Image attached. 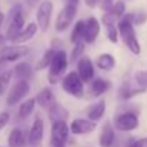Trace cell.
Here are the masks:
<instances>
[{"mask_svg": "<svg viewBox=\"0 0 147 147\" xmlns=\"http://www.w3.org/2000/svg\"><path fill=\"white\" fill-rule=\"evenodd\" d=\"M61 89L71 97L82 98L84 96V83L77 74V71H70L63 77Z\"/></svg>", "mask_w": 147, "mask_h": 147, "instance_id": "cell-1", "label": "cell"}, {"mask_svg": "<svg viewBox=\"0 0 147 147\" xmlns=\"http://www.w3.org/2000/svg\"><path fill=\"white\" fill-rule=\"evenodd\" d=\"M69 64V56L64 50H57L49 67V82L51 84H57L60 76L66 71Z\"/></svg>", "mask_w": 147, "mask_h": 147, "instance_id": "cell-2", "label": "cell"}, {"mask_svg": "<svg viewBox=\"0 0 147 147\" xmlns=\"http://www.w3.org/2000/svg\"><path fill=\"white\" fill-rule=\"evenodd\" d=\"M23 29H24V14H23L22 6L17 4V6H14L10 10L9 26H7V32H6V39L11 42Z\"/></svg>", "mask_w": 147, "mask_h": 147, "instance_id": "cell-3", "label": "cell"}, {"mask_svg": "<svg viewBox=\"0 0 147 147\" xmlns=\"http://www.w3.org/2000/svg\"><path fill=\"white\" fill-rule=\"evenodd\" d=\"M30 93V84L27 80H17L9 90L6 96V104L7 106H16L19 104L23 98Z\"/></svg>", "mask_w": 147, "mask_h": 147, "instance_id": "cell-4", "label": "cell"}, {"mask_svg": "<svg viewBox=\"0 0 147 147\" xmlns=\"http://www.w3.org/2000/svg\"><path fill=\"white\" fill-rule=\"evenodd\" d=\"M53 1L51 0H43L36 11V23L39 26L40 32H47L50 26V20H51V14H53Z\"/></svg>", "mask_w": 147, "mask_h": 147, "instance_id": "cell-5", "label": "cell"}, {"mask_svg": "<svg viewBox=\"0 0 147 147\" xmlns=\"http://www.w3.org/2000/svg\"><path fill=\"white\" fill-rule=\"evenodd\" d=\"M139 117L134 111H124L114 117V127L120 131H133L139 127Z\"/></svg>", "mask_w": 147, "mask_h": 147, "instance_id": "cell-6", "label": "cell"}, {"mask_svg": "<svg viewBox=\"0 0 147 147\" xmlns=\"http://www.w3.org/2000/svg\"><path fill=\"white\" fill-rule=\"evenodd\" d=\"M76 14H77V7L70 6V4H66L60 10V13H59V16L56 19V26H54L56 32H59V33L66 32L70 27V24L73 23Z\"/></svg>", "mask_w": 147, "mask_h": 147, "instance_id": "cell-7", "label": "cell"}, {"mask_svg": "<svg viewBox=\"0 0 147 147\" xmlns=\"http://www.w3.org/2000/svg\"><path fill=\"white\" fill-rule=\"evenodd\" d=\"M29 54V47L22 45H13V46H4L0 49V64L4 61L13 63L17 61Z\"/></svg>", "mask_w": 147, "mask_h": 147, "instance_id": "cell-8", "label": "cell"}, {"mask_svg": "<svg viewBox=\"0 0 147 147\" xmlns=\"http://www.w3.org/2000/svg\"><path fill=\"white\" fill-rule=\"evenodd\" d=\"M119 34L121 36L123 42L127 43L133 39H136V32H134V24H133V14H124L117 24Z\"/></svg>", "mask_w": 147, "mask_h": 147, "instance_id": "cell-9", "label": "cell"}, {"mask_svg": "<svg viewBox=\"0 0 147 147\" xmlns=\"http://www.w3.org/2000/svg\"><path fill=\"white\" fill-rule=\"evenodd\" d=\"M43 136H45V121L43 119L36 114V119L33 120V124L29 130V136H27V143L30 146H37L42 143L43 140Z\"/></svg>", "mask_w": 147, "mask_h": 147, "instance_id": "cell-10", "label": "cell"}, {"mask_svg": "<svg viewBox=\"0 0 147 147\" xmlns=\"http://www.w3.org/2000/svg\"><path fill=\"white\" fill-rule=\"evenodd\" d=\"M70 133L74 136H83V134H89L93 133L97 127L96 121H92L89 119H74L70 123Z\"/></svg>", "mask_w": 147, "mask_h": 147, "instance_id": "cell-11", "label": "cell"}, {"mask_svg": "<svg viewBox=\"0 0 147 147\" xmlns=\"http://www.w3.org/2000/svg\"><path fill=\"white\" fill-rule=\"evenodd\" d=\"M77 74L80 76L83 83H92V80L94 77V66L89 57L83 56L77 61Z\"/></svg>", "mask_w": 147, "mask_h": 147, "instance_id": "cell-12", "label": "cell"}, {"mask_svg": "<svg viewBox=\"0 0 147 147\" xmlns=\"http://www.w3.org/2000/svg\"><path fill=\"white\" fill-rule=\"evenodd\" d=\"M98 34H100V22L97 17L90 16L86 20V32H84V43H94L97 40Z\"/></svg>", "mask_w": 147, "mask_h": 147, "instance_id": "cell-13", "label": "cell"}, {"mask_svg": "<svg viewBox=\"0 0 147 147\" xmlns=\"http://www.w3.org/2000/svg\"><path fill=\"white\" fill-rule=\"evenodd\" d=\"M37 30H39L37 23H36V22H30V23L11 40V43H13V45H24V43H27L29 40H32V39L36 36Z\"/></svg>", "mask_w": 147, "mask_h": 147, "instance_id": "cell-14", "label": "cell"}, {"mask_svg": "<svg viewBox=\"0 0 147 147\" xmlns=\"http://www.w3.org/2000/svg\"><path fill=\"white\" fill-rule=\"evenodd\" d=\"M69 134H70V127L66 123V120L54 121L51 124V139H56V140L66 143L69 139Z\"/></svg>", "mask_w": 147, "mask_h": 147, "instance_id": "cell-15", "label": "cell"}, {"mask_svg": "<svg viewBox=\"0 0 147 147\" xmlns=\"http://www.w3.org/2000/svg\"><path fill=\"white\" fill-rule=\"evenodd\" d=\"M116 140V134H114V129L111 127V124L107 121L104 123L100 136H98V146L100 147H111L114 144Z\"/></svg>", "mask_w": 147, "mask_h": 147, "instance_id": "cell-16", "label": "cell"}, {"mask_svg": "<svg viewBox=\"0 0 147 147\" xmlns=\"http://www.w3.org/2000/svg\"><path fill=\"white\" fill-rule=\"evenodd\" d=\"M36 103H37L42 109H47V110H49L50 107L56 103V98H54V94H53L51 89H50V87L42 89V90L36 94Z\"/></svg>", "mask_w": 147, "mask_h": 147, "instance_id": "cell-17", "label": "cell"}, {"mask_svg": "<svg viewBox=\"0 0 147 147\" xmlns=\"http://www.w3.org/2000/svg\"><path fill=\"white\" fill-rule=\"evenodd\" d=\"M106 107H107L106 106V100H98L97 103H94L93 106L89 107V110H87V119L97 123L100 119H103V116L106 113Z\"/></svg>", "mask_w": 147, "mask_h": 147, "instance_id": "cell-18", "label": "cell"}, {"mask_svg": "<svg viewBox=\"0 0 147 147\" xmlns=\"http://www.w3.org/2000/svg\"><path fill=\"white\" fill-rule=\"evenodd\" d=\"M7 144L9 147H24L26 144V134L23 133L22 129L16 127L10 131L9 139H7Z\"/></svg>", "mask_w": 147, "mask_h": 147, "instance_id": "cell-19", "label": "cell"}, {"mask_svg": "<svg viewBox=\"0 0 147 147\" xmlns=\"http://www.w3.org/2000/svg\"><path fill=\"white\" fill-rule=\"evenodd\" d=\"M96 66H97L100 70L110 71L116 66V59L110 53H101V54H98L97 59H96Z\"/></svg>", "mask_w": 147, "mask_h": 147, "instance_id": "cell-20", "label": "cell"}, {"mask_svg": "<svg viewBox=\"0 0 147 147\" xmlns=\"http://www.w3.org/2000/svg\"><path fill=\"white\" fill-rule=\"evenodd\" d=\"M84 32H86V20H77L71 30L70 42L73 45H76L79 42H84Z\"/></svg>", "mask_w": 147, "mask_h": 147, "instance_id": "cell-21", "label": "cell"}, {"mask_svg": "<svg viewBox=\"0 0 147 147\" xmlns=\"http://www.w3.org/2000/svg\"><path fill=\"white\" fill-rule=\"evenodd\" d=\"M67 117H69V111L59 103H54L49 109V119L51 120V123L60 121V120H66Z\"/></svg>", "mask_w": 147, "mask_h": 147, "instance_id": "cell-22", "label": "cell"}, {"mask_svg": "<svg viewBox=\"0 0 147 147\" xmlns=\"http://www.w3.org/2000/svg\"><path fill=\"white\" fill-rule=\"evenodd\" d=\"M32 73H33V69L30 67L29 63H24V61L17 63L13 69V74L16 76L17 80H29Z\"/></svg>", "mask_w": 147, "mask_h": 147, "instance_id": "cell-23", "label": "cell"}, {"mask_svg": "<svg viewBox=\"0 0 147 147\" xmlns=\"http://www.w3.org/2000/svg\"><path fill=\"white\" fill-rule=\"evenodd\" d=\"M110 89V83L107 82V80H104V79H93L92 80V86H90V92H92V94L93 96H101V94H104L107 90Z\"/></svg>", "mask_w": 147, "mask_h": 147, "instance_id": "cell-24", "label": "cell"}, {"mask_svg": "<svg viewBox=\"0 0 147 147\" xmlns=\"http://www.w3.org/2000/svg\"><path fill=\"white\" fill-rule=\"evenodd\" d=\"M54 54H56V50H53V49L46 50V51L43 53V56L37 60V63H36V66H34V70H36V71H42V70L50 67V63H51Z\"/></svg>", "mask_w": 147, "mask_h": 147, "instance_id": "cell-25", "label": "cell"}, {"mask_svg": "<svg viewBox=\"0 0 147 147\" xmlns=\"http://www.w3.org/2000/svg\"><path fill=\"white\" fill-rule=\"evenodd\" d=\"M36 97H30L27 98V100H24L22 104H20V107H19V116L22 117V119H27L33 111H34V107H36Z\"/></svg>", "mask_w": 147, "mask_h": 147, "instance_id": "cell-26", "label": "cell"}, {"mask_svg": "<svg viewBox=\"0 0 147 147\" xmlns=\"http://www.w3.org/2000/svg\"><path fill=\"white\" fill-rule=\"evenodd\" d=\"M144 92H146V89H143V87H131V86L126 84V86H123V87L120 89L119 96L121 98H124V100H129V98L134 97V96H137V94H142V93H144Z\"/></svg>", "mask_w": 147, "mask_h": 147, "instance_id": "cell-27", "label": "cell"}, {"mask_svg": "<svg viewBox=\"0 0 147 147\" xmlns=\"http://www.w3.org/2000/svg\"><path fill=\"white\" fill-rule=\"evenodd\" d=\"M11 76H13V70H6V71L0 73V96L6 94V92L9 90Z\"/></svg>", "mask_w": 147, "mask_h": 147, "instance_id": "cell-28", "label": "cell"}, {"mask_svg": "<svg viewBox=\"0 0 147 147\" xmlns=\"http://www.w3.org/2000/svg\"><path fill=\"white\" fill-rule=\"evenodd\" d=\"M74 47L71 50V53H70V63H74V61H79L82 57H83V53H84V42H79V43H76V45H73Z\"/></svg>", "mask_w": 147, "mask_h": 147, "instance_id": "cell-29", "label": "cell"}, {"mask_svg": "<svg viewBox=\"0 0 147 147\" xmlns=\"http://www.w3.org/2000/svg\"><path fill=\"white\" fill-rule=\"evenodd\" d=\"M109 11H111L117 19H121L126 14V4H124V1L123 0H116Z\"/></svg>", "mask_w": 147, "mask_h": 147, "instance_id": "cell-30", "label": "cell"}, {"mask_svg": "<svg viewBox=\"0 0 147 147\" xmlns=\"http://www.w3.org/2000/svg\"><path fill=\"white\" fill-rule=\"evenodd\" d=\"M134 80L139 87H143L147 90V70H140L134 74Z\"/></svg>", "mask_w": 147, "mask_h": 147, "instance_id": "cell-31", "label": "cell"}, {"mask_svg": "<svg viewBox=\"0 0 147 147\" xmlns=\"http://www.w3.org/2000/svg\"><path fill=\"white\" fill-rule=\"evenodd\" d=\"M116 20L117 17L111 13V11H104L103 13V17H101V22L106 27H110V26H116Z\"/></svg>", "mask_w": 147, "mask_h": 147, "instance_id": "cell-32", "label": "cell"}, {"mask_svg": "<svg viewBox=\"0 0 147 147\" xmlns=\"http://www.w3.org/2000/svg\"><path fill=\"white\" fill-rule=\"evenodd\" d=\"M119 29L116 27V26H110V27H107V37H109V40L111 42V43H117L119 42Z\"/></svg>", "mask_w": 147, "mask_h": 147, "instance_id": "cell-33", "label": "cell"}, {"mask_svg": "<svg viewBox=\"0 0 147 147\" xmlns=\"http://www.w3.org/2000/svg\"><path fill=\"white\" fill-rule=\"evenodd\" d=\"M126 46H127V49L130 50L133 54H140V51H142V47H140V43H139L137 37L133 39V40H130V42H127Z\"/></svg>", "mask_w": 147, "mask_h": 147, "instance_id": "cell-34", "label": "cell"}, {"mask_svg": "<svg viewBox=\"0 0 147 147\" xmlns=\"http://www.w3.org/2000/svg\"><path fill=\"white\" fill-rule=\"evenodd\" d=\"M10 121V113L9 111H0V131L9 124Z\"/></svg>", "mask_w": 147, "mask_h": 147, "instance_id": "cell-35", "label": "cell"}, {"mask_svg": "<svg viewBox=\"0 0 147 147\" xmlns=\"http://www.w3.org/2000/svg\"><path fill=\"white\" fill-rule=\"evenodd\" d=\"M146 20H147V14L146 13H134V14H133V24L142 26Z\"/></svg>", "mask_w": 147, "mask_h": 147, "instance_id": "cell-36", "label": "cell"}, {"mask_svg": "<svg viewBox=\"0 0 147 147\" xmlns=\"http://www.w3.org/2000/svg\"><path fill=\"white\" fill-rule=\"evenodd\" d=\"M144 140H139V139H130L129 143H127V147H144Z\"/></svg>", "mask_w": 147, "mask_h": 147, "instance_id": "cell-37", "label": "cell"}, {"mask_svg": "<svg viewBox=\"0 0 147 147\" xmlns=\"http://www.w3.org/2000/svg\"><path fill=\"white\" fill-rule=\"evenodd\" d=\"M113 3H114V0H101V9L104 10V11H109L110 9H111V6H113Z\"/></svg>", "mask_w": 147, "mask_h": 147, "instance_id": "cell-38", "label": "cell"}, {"mask_svg": "<svg viewBox=\"0 0 147 147\" xmlns=\"http://www.w3.org/2000/svg\"><path fill=\"white\" fill-rule=\"evenodd\" d=\"M49 147H66V143H63L60 140H56V139H50Z\"/></svg>", "mask_w": 147, "mask_h": 147, "instance_id": "cell-39", "label": "cell"}, {"mask_svg": "<svg viewBox=\"0 0 147 147\" xmlns=\"http://www.w3.org/2000/svg\"><path fill=\"white\" fill-rule=\"evenodd\" d=\"M98 3H101V0H84V4L87 7H96Z\"/></svg>", "mask_w": 147, "mask_h": 147, "instance_id": "cell-40", "label": "cell"}, {"mask_svg": "<svg viewBox=\"0 0 147 147\" xmlns=\"http://www.w3.org/2000/svg\"><path fill=\"white\" fill-rule=\"evenodd\" d=\"M3 23H4V13H1V11H0V30H1ZM1 40H3V36H1V33H0V42H1Z\"/></svg>", "mask_w": 147, "mask_h": 147, "instance_id": "cell-41", "label": "cell"}, {"mask_svg": "<svg viewBox=\"0 0 147 147\" xmlns=\"http://www.w3.org/2000/svg\"><path fill=\"white\" fill-rule=\"evenodd\" d=\"M79 1H80V0H67V1H66V4H70V6L77 7V6H79Z\"/></svg>", "mask_w": 147, "mask_h": 147, "instance_id": "cell-42", "label": "cell"}, {"mask_svg": "<svg viewBox=\"0 0 147 147\" xmlns=\"http://www.w3.org/2000/svg\"><path fill=\"white\" fill-rule=\"evenodd\" d=\"M64 1H67V0H64Z\"/></svg>", "mask_w": 147, "mask_h": 147, "instance_id": "cell-43", "label": "cell"}]
</instances>
